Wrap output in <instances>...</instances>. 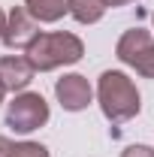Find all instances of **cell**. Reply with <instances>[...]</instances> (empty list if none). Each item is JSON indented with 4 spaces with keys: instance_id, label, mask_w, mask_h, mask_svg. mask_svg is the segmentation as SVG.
I'll return each instance as SVG.
<instances>
[{
    "instance_id": "cell-1",
    "label": "cell",
    "mask_w": 154,
    "mask_h": 157,
    "mask_svg": "<svg viewBox=\"0 0 154 157\" xmlns=\"http://www.w3.org/2000/svg\"><path fill=\"white\" fill-rule=\"evenodd\" d=\"M97 100H100L103 115L112 124L130 121L142 109V100H139V91H136L133 78H127L118 70H106L100 76V82H97Z\"/></svg>"
},
{
    "instance_id": "cell-2",
    "label": "cell",
    "mask_w": 154,
    "mask_h": 157,
    "mask_svg": "<svg viewBox=\"0 0 154 157\" xmlns=\"http://www.w3.org/2000/svg\"><path fill=\"white\" fill-rule=\"evenodd\" d=\"M82 55H85V42L76 33H67V30L39 33L27 48V60L33 63L37 73H48V70H58L67 63H79Z\"/></svg>"
},
{
    "instance_id": "cell-3",
    "label": "cell",
    "mask_w": 154,
    "mask_h": 157,
    "mask_svg": "<svg viewBox=\"0 0 154 157\" xmlns=\"http://www.w3.org/2000/svg\"><path fill=\"white\" fill-rule=\"evenodd\" d=\"M48 103L42 94H33V91H24L9 103L6 109V127L15 130V133H33L39 127L48 124Z\"/></svg>"
},
{
    "instance_id": "cell-4",
    "label": "cell",
    "mask_w": 154,
    "mask_h": 157,
    "mask_svg": "<svg viewBox=\"0 0 154 157\" xmlns=\"http://www.w3.org/2000/svg\"><path fill=\"white\" fill-rule=\"evenodd\" d=\"M115 55H118L121 63L133 67L139 76L154 78V36L148 33V30H142V27L127 30L124 36L118 39Z\"/></svg>"
},
{
    "instance_id": "cell-5",
    "label": "cell",
    "mask_w": 154,
    "mask_h": 157,
    "mask_svg": "<svg viewBox=\"0 0 154 157\" xmlns=\"http://www.w3.org/2000/svg\"><path fill=\"white\" fill-rule=\"evenodd\" d=\"M39 36V21L24 9V6H15L9 12V21H6V30H3V45L6 48H30V42Z\"/></svg>"
},
{
    "instance_id": "cell-6",
    "label": "cell",
    "mask_w": 154,
    "mask_h": 157,
    "mask_svg": "<svg viewBox=\"0 0 154 157\" xmlns=\"http://www.w3.org/2000/svg\"><path fill=\"white\" fill-rule=\"evenodd\" d=\"M55 97H58V103L67 109V112H82V109L91 106L94 91H91V85H88V78H85V76H79V73H67L64 78L55 82Z\"/></svg>"
},
{
    "instance_id": "cell-7",
    "label": "cell",
    "mask_w": 154,
    "mask_h": 157,
    "mask_svg": "<svg viewBox=\"0 0 154 157\" xmlns=\"http://www.w3.org/2000/svg\"><path fill=\"white\" fill-rule=\"evenodd\" d=\"M33 63L27 55H3L0 58V82L6 85V91H24L33 82Z\"/></svg>"
},
{
    "instance_id": "cell-8",
    "label": "cell",
    "mask_w": 154,
    "mask_h": 157,
    "mask_svg": "<svg viewBox=\"0 0 154 157\" xmlns=\"http://www.w3.org/2000/svg\"><path fill=\"white\" fill-rule=\"evenodd\" d=\"M24 9L37 21L52 24V21H60L70 12V0H24Z\"/></svg>"
},
{
    "instance_id": "cell-9",
    "label": "cell",
    "mask_w": 154,
    "mask_h": 157,
    "mask_svg": "<svg viewBox=\"0 0 154 157\" xmlns=\"http://www.w3.org/2000/svg\"><path fill=\"white\" fill-rule=\"evenodd\" d=\"M70 15L79 24H97L106 15V0H70Z\"/></svg>"
},
{
    "instance_id": "cell-10",
    "label": "cell",
    "mask_w": 154,
    "mask_h": 157,
    "mask_svg": "<svg viewBox=\"0 0 154 157\" xmlns=\"http://www.w3.org/2000/svg\"><path fill=\"white\" fill-rule=\"evenodd\" d=\"M9 157H48V148L39 142H15Z\"/></svg>"
},
{
    "instance_id": "cell-11",
    "label": "cell",
    "mask_w": 154,
    "mask_h": 157,
    "mask_svg": "<svg viewBox=\"0 0 154 157\" xmlns=\"http://www.w3.org/2000/svg\"><path fill=\"white\" fill-rule=\"evenodd\" d=\"M121 157H154V148L148 145H130V148H124Z\"/></svg>"
},
{
    "instance_id": "cell-12",
    "label": "cell",
    "mask_w": 154,
    "mask_h": 157,
    "mask_svg": "<svg viewBox=\"0 0 154 157\" xmlns=\"http://www.w3.org/2000/svg\"><path fill=\"white\" fill-rule=\"evenodd\" d=\"M12 145H15V142H12V139H6V136H0V157H9V154H12Z\"/></svg>"
},
{
    "instance_id": "cell-13",
    "label": "cell",
    "mask_w": 154,
    "mask_h": 157,
    "mask_svg": "<svg viewBox=\"0 0 154 157\" xmlns=\"http://www.w3.org/2000/svg\"><path fill=\"white\" fill-rule=\"evenodd\" d=\"M6 21H9V15L0 9V36H3V30H6Z\"/></svg>"
},
{
    "instance_id": "cell-14",
    "label": "cell",
    "mask_w": 154,
    "mask_h": 157,
    "mask_svg": "<svg viewBox=\"0 0 154 157\" xmlns=\"http://www.w3.org/2000/svg\"><path fill=\"white\" fill-rule=\"evenodd\" d=\"M124 3H133V0H106V6H124Z\"/></svg>"
},
{
    "instance_id": "cell-15",
    "label": "cell",
    "mask_w": 154,
    "mask_h": 157,
    "mask_svg": "<svg viewBox=\"0 0 154 157\" xmlns=\"http://www.w3.org/2000/svg\"><path fill=\"white\" fill-rule=\"evenodd\" d=\"M3 97H6V85L0 82V103H3Z\"/></svg>"
},
{
    "instance_id": "cell-16",
    "label": "cell",
    "mask_w": 154,
    "mask_h": 157,
    "mask_svg": "<svg viewBox=\"0 0 154 157\" xmlns=\"http://www.w3.org/2000/svg\"><path fill=\"white\" fill-rule=\"evenodd\" d=\"M151 21H154V15H151Z\"/></svg>"
}]
</instances>
